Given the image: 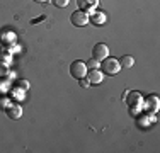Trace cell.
<instances>
[{"instance_id": "cell-1", "label": "cell", "mask_w": 160, "mask_h": 153, "mask_svg": "<svg viewBox=\"0 0 160 153\" xmlns=\"http://www.w3.org/2000/svg\"><path fill=\"white\" fill-rule=\"evenodd\" d=\"M101 68H102V73L116 75L121 70V63H119V60L112 58V56H108V58H104L101 61Z\"/></svg>"}, {"instance_id": "cell-2", "label": "cell", "mask_w": 160, "mask_h": 153, "mask_svg": "<svg viewBox=\"0 0 160 153\" xmlns=\"http://www.w3.org/2000/svg\"><path fill=\"white\" fill-rule=\"evenodd\" d=\"M87 72H89V68H87V65H85V61H82V60H77V61H73V63L70 65V73L73 78H85L87 76Z\"/></svg>"}, {"instance_id": "cell-3", "label": "cell", "mask_w": 160, "mask_h": 153, "mask_svg": "<svg viewBox=\"0 0 160 153\" xmlns=\"http://www.w3.org/2000/svg\"><path fill=\"white\" fill-rule=\"evenodd\" d=\"M72 24L75 26V27H83V26L89 24V12H83V10H75L73 14H72L70 17Z\"/></svg>"}, {"instance_id": "cell-4", "label": "cell", "mask_w": 160, "mask_h": 153, "mask_svg": "<svg viewBox=\"0 0 160 153\" xmlns=\"http://www.w3.org/2000/svg\"><path fill=\"white\" fill-rule=\"evenodd\" d=\"M108 56H109V48L104 43H97L92 48V58H96L97 61H102L104 58H108Z\"/></svg>"}, {"instance_id": "cell-5", "label": "cell", "mask_w": 160, "mask_h": 153, "mask_svg": "<svg viewBox=\"0 0 160 153\" xmlns=\"http://www.w3.org/2000/svg\"><path fill=\"white\" fill-rule=\"evenodd\" d=\"M126 104L131 107V109H135V107H140L143 104V97L140 92H128L126 95Z\"/></svg>"}, {"instance_id": "cell-6", "label": "cell", "mask_w": 160, "mask_h": 153, "mask_svg": "<svg viewBox=\"0 0 160 153\" xmlns=\"http://www.w3.org/2000/svg\"><path fill=\"white\" fill-rule=\"evenodd\" d=\"M87 80L90 82V85H99V83H102V80H104V73H102L101 70H90V72H87V76H85Z\"/></svg>"}, {"instance_id": "cell-7", "label": "cell", "mask_w": 160, "mask_h": 153, "mask_svg": "<svg viewBox=\"0 0 160 153\" xmlns=\"http://www.w3.org/2000/svg\"><path fill=\"white\" fill-rule=\"evenodd\" d=\"M99 2H101V0H77L78 9L83 10V12H92V10H96Z\"/></svg>"}, {"instance_id": "cell-8", "label": "cell", "mask_w": 160, "mask_h": 153, "mask_svg": "<svg viewBox=\"0 0 160 153\" xmlns=\"http://www.w3.org/2000/svg\"><path fill=\"white\" fill-rule=\"evenodd\" d=\"M89 22H92V24H104L106 22V12H102V10H92V12L89 14Z\"/></svg>"}, {"instance_id": "cell-9", "label": "cell", "mask_w": 160, "mask_h": 153, "mask_svg": "<svg viewBox=\"0 0 160 153\" xmlns=\"http://www.w3.org/2000/svg\"><path fill=\"white\" fill-rule=\"evenodd\" d=\"M5 112H7V116H9L10 119H21V116H22V107L19 106V104H10V106L5 109Z\"/></svg>"}, {"instance_id": "cell-10", "label": "cell", "mask_w": 160, "mask_h": 153, "mask_svg": "<svg viewBox=\"0 0 160 153\" xmlns=\"http://www.w3.org/2000/svg\"><path fill=\"white\" fill-rule=\"evenodd\" d=\"M158 106L160 104H158V97H157V95H150V97L147 99V107L152 111V112H157Z\"/></svg>"}, {"instance_id": "cell-11", "label": "cell", "mask_w": 160, "mask_h": 153, "mask_svg": "<svg viewBox=\"0 0 160 153\" xmlns=\"http://www.w3.org/2000/svg\"><path fill=\"white\" fill-rule=\"evenodd\" d=\"M121 63V68H133V65H135V58H133L131 55H124L123 58L119 60Z\"/></svg>"}, {"instance_id": "cell-12", "label": "cell", "mask_w": 160, "mask_h": 153, "mask_svg": "<svg viewBox=\"0 0 160 153\" xmlns=\"http://www.w3.org/2000/svg\"><path fill=\"white\" fill-rule=\"evenodd\" d=\"M87 68H90V70H97V68H101V61H97L96 58H90L89 61H85Z\"/></svg>"}, {"instance_id": "cell-13", "label": "cell", "mask_w": 160, "mask_h": 153, "mask_svg": "<svg viewBox=\"0 0 160 153\" xmlns=\"http://www.w3.org/2000/svg\"><path fill=\"white\" fill-rule=\"evenodd\" d=\"M24 94H26V92H24V90H21L19 87H16V89L12 90V95L17 99V101H22V99H24Z\"/></svg>"}, {"instance_id": "cell-14", "label": "cell", "mask_w": 160, "mask_h": 153, "mask_svg": "<svg viewBox=\"0 0 160 153\" xmlns=\"http://www.w3.org/2000/svg\"><path fill=\"white\" fill-rule=\"evenodd\" d=\"M51 3L55 7H60V9H63V7H67L68 3H70V0H51Z\"/></svg>"}, {"instance_id": "cell-15", "label": "cell", "mask_w": 160, "mask_h": 153, "mask_svg": "<svg viewBox=\"0 0 160 153\" xmlns=\"http://www.w3.org/2000/svg\"><path fill=\"white\" fill-rule=\"evenodd\" d=\"M17 87H19V89H21V90L28 92V90H29V82H28V80H19Z\"/></svg>"}, {"instance_id": "cell-16", "label": "cell", "mask_w": 160, "mask_h": 153, "mask_svg": "<svg viewBox=\"0 0 160 153\" xmlns=\"http://www.w3.org/2000/svg\"><path fill=\"white\" fill-rule=\"evenodd\" d=\"M10 104H12V102H10V99H9V97H2V99H0V107H2L3 111H5Z\"/></svg>"}, {"instance_id": "cell-17", "label": "cell", "mask_w": 160, "mask_h": 153, "mask_svg": "<svg viewBox=\"0 0 160 153\" xmlns=\"http://www.w3.org/2000/svg\"><path fill=\"white\" fill-rule=\"evenodd\" d=\"M78 83H80V87H85V89L90 85V82H89L87 78H80V82H78Z\"/></svg>"}, {"instance_id": "cell-18", "label": "cell", "mask_w": 160, "mask_h": 153, "mask_svg": "<svg viewBox=\"0 0 160 153\" xmlns=\"http://www.w3.org/2000/svg\"><path fill=\"white\" fill-rule=\"evenodd\" d=\"M7 89H9V83H0V92H7Z\"/></svg>"}, {"instance_id": "cell-19", "label": "cell", "mask_w": 160, "mask_h": 153, "mask_svg": "<svg viewBox=\"0 0 160 153\" xmlns=\"http://www.w3.org/2000/svg\"><path fill=\"white\" fill-rule=\"evenodd\" d=\"M34 2H38V3H44V2H48V0H34Z\"/></svg>"}]
</instances>
